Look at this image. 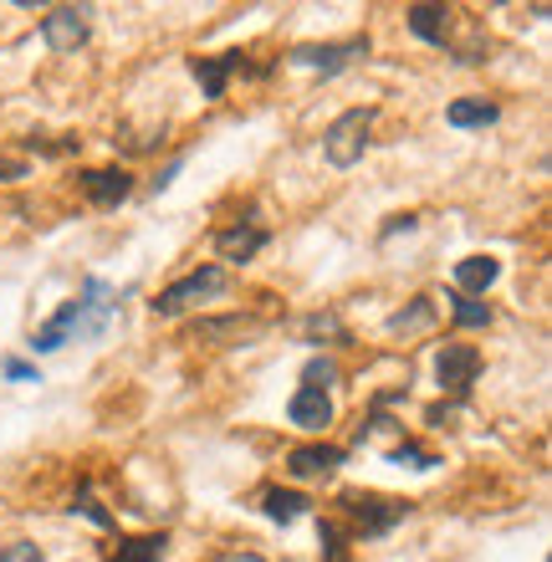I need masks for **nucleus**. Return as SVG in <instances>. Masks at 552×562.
<instances>
[{"mask_svg": "<svg viewBox=\"0 0 552 562\" xmlns=\"http://www.w3.org/2000/svg\"><path fill=\"white\" fill-rule=\"evenodd\" d=\"M113 312H119L113 286H108L103 277H88L82 281V292H77L72 302H61V312L52 317V323L36 327L31 348H36V353H57L61 342H72V338H103Z\"/></svg>", "mask_w": 552, "mask_h": 562, "instance_id": "obj_1", "label": "nucleus"}, {"mask_svg": "<svg viewBox=\"0 0 552 562\" xmlns=\"http://www.w3.org/2000/svg\"><path fill=\"white\" fill-rule=\"evenodd\" d=\"M338 512L353 521V532L359 537H384L409 517V502H399V496H379V491H343V496H338Z\"/></svg>", "mask_w": 552, "mask_h": 562, "instance_id": "obj_2", "label": "nucleus"}, {"mask_svg": "<svg viewBox=\"0 0 552 562\" xmlns=\"http://www.w3.org/2000/svg\"><path fill=\"white\" fill-rule=\"evenodd\" d=\"M373 119H379V108H348V113H338L328 123V134H323V159L333 169H353L363 159V148H369Z\"/></svg>", "mask_w": 552, "mask_h": 562, "instance_id": "obj_3", "label": "nucleus"}, {"mask_svg": "<svg viewBox=\"0 0 552 562\" xmlns=\"http://www.w3.org/2000/svg\"><path fill=\"white\" fill-rule=\"evenodd\" d=\"M221 292H225V271L200 267V271H190V277H180L174 286H165L149 307H154V317H174V312L194 307V302H205V296H221Z\"/></svg>", "mask_w": 552, "mask_h": 562, "instance_id": "obj_4", "label": "nucleus"}, {"mask_svg": "<svg viewBox=\"0 0 552 562\" xmlns=\"http://www.w3.org/2000/svg\"><path fill=\"white\" fill-rule=\"evenodd\" d=\"M88 5H52V11L42 15V42L57 52V57H72L77 46H88V31H92V21H88Z\"/></svg>", "mask_w": 552, "mask_h": 562, "instance_id": "obj_5", "label": "nucleus"}, {"mask_svg": "<svg viewBox=\"0 0 552 562\" xmlns=\"http://www.w3.org/2000/svg\"><path fill=\"white\" fill-rule=\"evenodd\" d=\"M435 379H440V389H446L450 400H465L471 384L481 379V348H471V342H446L440 358H435Z\"/></svg>", "mask_w": 552, "mask_h": 562, "instance_id": "obj_6", "label": "nucleus"}, {"mask_svg": "<svg viewBox=\"0 0 552 562\" xmlns=\"http://www.w3.org/2000/svg\"><path fill=\"white\" fill-rule=\"evenodd\" d=\"M236 72L240 77L256 72V67L240 57V52H221V57H190V77L200 82V92H205L210 103H221V98H225V82H230Z\"/></svg>", "mask_w": 552, "mask_h": 562, "instance_id": "obj_7", "label": "nucleus"}, {"mask_svg": "<svg viewBox=\"0 0 552 562\" xmlns=\"http://www.w3.org/2000/svg\"><path fill=\"white\" fill-rule=\"evenodd\" d=\"M77 184H82V194H88L98 210H119L123 200L134 194V175H128V169H82Z\"/></svg>", "mask_w": 552, "mask_h": 562, "instance_id": "obj_8", "label": "nucleus"}, {"mask_svg": "<svg viewBox=\"0 0 552 562\" xmlns=\"http://www.w3.org/2000/svg\"><path fill=\"white\" fill-rule=\"evenodd\" d=\"M369 52V36H353V42H328V46H297L292 52V61L297 67H313V72L333 77V72H343L353 57H363Z\"/></svg>", "mask_w": 552, "mask_h": 562, "instance_id": "obj_9", "label": "nucleus"}, {"mask_svg": "<svg viewBox=\"0 0 552 562\" xmlns=\"http://www.w3.org/2000/svg\"><path fill=\"white\" fill-rule=\"evenodd\" d=\"M286 419L297 429H307V435H317V429L333 425V400L323 389H297V394L286 400Z\"/></svg>", "mask_w": 552, "mask_h": 562, "instance_id": "obj_10", "label": "nucleus"}, {"mask_svg": "<svg viewBox=\"0 0 552 562\" xmlns=\"http://www.w3.org/2000/svg\"><path fill=\"white\" fill-rule=\"evenodd\" d=\"M256 317H246V312H230V317H205V323H194L190 333H184V342H240L256 333Z\"/></svg>", "mask_w": 552, "mask_h": 562, "instance_id": "obj_11", "label": "nucleus"}, {"mask_svg": "<svg viewBox=\"0 0 552 562\" xmlns=\"http://www.w3.org/2000/svg\"><path fill=\"white\" fill-rule=\"evenodd\" d=\"M343 465V450L338 445H297L292 456H286V471L297 475V481H313V475H333Z\"/></svg>", "mask_w": 552, "mask_h": 562, "instance_id": "obj_12", "label": "nucleus"}, {"mask_svg": "<svg viewBox=\"0 0 552 562\" xmlns=\"http://www.w3.org/2000/svg\"><path fill=\"white\" fill-rule=\"evenodd\" d=\"M496 277H502L496 256H465V261H455V292L461 296H486L496 286Z\"/></svg>", "mask_w": 552, "mask_h": 562, "instance_id": "obj_13", "label": "nucleus"}, {"mask_svg": "<svg viewBox=\"0 0 552 562\" xmlns=\"http://www.w3.org/2000/svg\"><path fill=\"white\" fill-rule=\"evenodd\" d=\"M267 240L271 236L261 231V225H230V231H215V251H221L225 261H251Z\"/></svg>", "mask_w": 552, "mask_h": 562, "instance_id": "obj_14", "label": "nucleus"}, {"mask_svg": "<svg viewBox=\"0 0 552 562\" xmlns=\"http://www.w3.org/2000/svg\"><path fill=\"white\" fill-rule=\"evenodd\" d=\"M297 338L302 342H353V333H348V323L338 312H307L297 323Z\"/></svg>", "mask_w": 552, "mask_h": 562, "instance_id": "obj_15", "label": "nucleus"}, {"mask_svg": "<svg viewBox=\"0 0 552 562\" xmlns=\"http://www.w3.org/2000/svg\"><path fill=\"white\" fill-rule=\"evenodd\" d=\"M502 119V108L486 103V98H461V103L446 108V123L450 128H492Z\"/></svg>", "mask_w": 552, "mask_h": 562, "instance_id": "obj_16", "label": "nucleus"}, {"mask_svg": "<svg viewBox=\"0 0 552 562\" xmlns=\"http://www.w3.org/2000/svg\"><path fill=\"white\" fill-rule=\"evenodd\" d=\"M169 537L165 532H144V537H119L113 562H165Z\"/></svg>", "mask_w": 552, "mask_h": 562, "instance_id": "obj_17", "label": "nucleus"}, {"mask_svg": "<svg viewBox=\"0 0 552 562\" xmlns=\"http://www.w3.org/2000/svg\"><path fill=\"white\" fill-rule=\"evenodd\" d=\"M409 31H415L419 42H430V46H446L450 11H446V5H409Z\"/></svg>", "mask_w": 552, "mask_h": 562, "instance_id": "obj_18", "label": "nucleus"}, {"mask_svg": "<svg viewBox=\"0 0 552 562\" xmlns=\"http://www.w3.org/2000/svg\"><path fill=\"white\" fill-rule=\"evenodd\" d=\"M307 506H313L307 496H297V491H282V486L261 496V512H267L271 521H282V527H286V521H297V517H307Z\"/></svg>", "mask_w": 552, "mask_h": 562, "instance_id": "obj_19", "label": "nucleus"}, {"mask_svg": "<svg viewBox=\"0 0 552 562\" xmlns=\"http://www.w3.org/2000/svg\"><path fill=\"white\" fill-rule=\"evenodd\" d=\"M430 323H435V302L430 296H415L409 307H399L388 317V333H404V338H409V333H419V327H430Z\"/></svg>", "mask_w": 552, "mask_h": 562, "instance_id": "obj_20", "label": "nucleus"}, {"mask_svg": "<svg viewBox=\"0 0 552 562\" xmlns=\"http://www.w3.org/2000/svg\"><path fill=\"white\" fill-rule=\"evenodd\" d=\"M450 312H455V323L461 327H492V307L481 302V296H450Z\"/></svg>", "mask_w": 552, "mask_h": 562, "instance_id": "obj_21", "label": "nucleus"}, {"mask_svg": "<svg viewBox=\"0 0 552 562\" xmlns=\"http://www.w3.org/2000/svg\"><path fill=\"white\" fill-rule=\"evenodd\" d=\"M317 537H323V562H348V537H343V527H338V521H317Z\"/></svg>", "mask_w": 552, "mask_h": 562, "instance_id": "obj_22", "label": "nucleus"}, {"mask_svg": "<svg viewBox=\"0 0 552 562\" xmlns=\"http://www.w3.org/2000/svg\"><path fill=\"white\" fill-rule=\"evenodd\" d=\"M333 379H338V363H333V358H307V369H302V389H323V394H328Z\"/></svg>", "mask_w": 552, "mask_h": 562, "instance_id": "obj_23", "label": "nucleus"}, {"mask_svg": "<svg viewBox=\"0 0 552 562\" xmlns=\"http://www.w3.org/2000/svg\"><path fill=\"white\" fill-rule=\"evenodd\" d=\"M388 460H399V465H415V471H430V465H440V460H435L430 450H419L415 440H399L394 450H388Z\"/></svg>", "mask_w": 552, "mask_h": 562, "instance_id": "obj_24", "label": "nucleus"}, {"mask_svg": "<svg viewBox=\"0 0 552 562\" xmlns=\"http://www.w3.org/2000/svg\"><path fill=\"white\" fill-rule=\"evenodd\" d=\"M72 512H82V517H92V521H98V527H113V517H108L103 506H98V496H92V486H82V491H77V506H72Z\"/></svg>", "mask_w": 552, "mask_h": 562, "instance_id": "obj_25", "label": "nucleus"}, {"mask_svg": "<svg viewBox=\"0 0 552 562\" xmlns=\"http://www.w3.org/2000/svg\"><path fill=\"white\" fill-rule=\"evenodd\" d=\"M26 154H5V148H0V184H11V179H26Z\"/></svg>", "mask_w": 552, "mask_h": 562, "instance_id": "obj_26", "label": "nucleus"}, {"mask_svg": "<svg viewBox=\"0 0 552 562\" xmlns=\"http://www.w3.org/2000/svg\"><path fill=\"white\" fill-rule=\"evenodd\" d=\"M0 562H42V548L36 542H11V548L0 552Z\"/></svg>", "mask_w": 552, "mask_h": 562, "instance_id": "obj_27", "label": "nucleus"}, {"mask_svg": "<svg viewBox=\"0 0 552 562\" xmlns=\"http://www.w3.org/2000/svg\"><path fill=\"white\" fill-rule=\"evenodd\" d=\"M210 562H267L261 552H246V548H225V552H215Z\"/></svg>", "mask_w": 552, "mask_h": 562, "instance_id": "obj_28", "label": "nucleus"}, {"mask_svg": "<svg viewBox=\"0 0 552 562\" xmlns=\"http://www.w3.org/2000/svg\"><path fill=\"white\" fill-rule=\"evenodd\" d=\"M5 379H36V369H31V363H5ZM36 384H42V379H36Z\"/></svg>", "mask_w": 552, "mask_h": 562, "instance_id": "obj_29", "label": "nucleus"}]
</instances>
